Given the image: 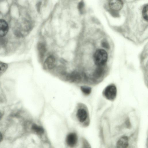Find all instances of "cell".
I'll use <instances>...</instances> for the list:
<instances>
[{
	"label": "cell",
	"instance_id": "1",
	"mask_svg": "<svg viewBox=\"0 0 148 148\" xmlns=\"http://www.w3.org/2000/svg\"><path fill=\"white\" fill-rule=\"evenodd\" d=\"M108 59L107 52L104 49H100L97 50L93 56L95 64L97 66H103L106 63Z\"/></svg>",
	"mask_w": 148,
	"mask_h": 148
},
{
	"label": "cell",
	"instance_id": "2",
	"mask_svg": "<svg viewBox=\"0 0 148 148\" xmlns=\"http://www.w3.org/2000/svg\"><path fill=\"white\" fill-rule=\"evenodd\" d=\"M103 93L106 99L110 101H113L116 96V87L114 84L109 85L104 89Z\"/></svg>",
	"mask_w": 148,
	"mask_h": 148
},
{
	"label": "cell",
	"instance_id": "3",
	"mask_svg": "<svg viewBox=\"0 0 148 148\" xmlns=\"http://www.w3.org/2000/svg\"><path fill=\"white\" fill-rule=\"evenodd\" d=\"M66 144L71 148L74 147L77 143V137L75 133H71L66 136Z\"/></svg>",
	"mask_w": 148,
	"mask_h": 148
},
{
	"label": "cell",
	"instance_id": "4",
	"mask_svg": "<svg viewBox=\"0 0 148 148\" xmlns=\"http://www.w3.org/2000/svg\"><path fill=\"white\" fill-rule=\"evenodd\" d=\"M129 141V139L127 136H124L121 137L116 142V148H128Z\"/></svg>",
	"mask_w": 148,
	"mask_h": 148
},
{
	"label": "cell",
	"instance_id": "5",
	"mask_svg": "<svg viewBox=\"0 0 148 148\" xmlns=\"http://www.w3.org/2000/svg\"><path fill=\"white\" fill-rule=\"evenodd\" d=\"M108 4L111 9L116 11L121 10L123 6V2L121 0H110Z\"/></svg>",
	"mask_w": 148,
	"mask_h": 148
},
{
	"label": "cell",
	"instance_id": "6",
	"mask_svg": "<svg viewBox=\"0 0 148 148\" xmlns=\"http://www.w3.org/2000/svg\"><path fill=\"white\" fill-rule=\"evenodd\" d=\"M8 29L7 22L3 19H0V37L4 36L8 33Z\"/></svg>",
	"mask_w": 148,
	"mask_h": 148
},
{
	"label": "cell",
	"instance_id": "7",
	"mask_svg": "<svg viewBox=\"0 0 148 148\" xmlns=\"http://www.w3.org/2000/svg\"><path fill=\"white\" fill-rule=\"evenodd\" d=\"M76 116L79 121L81 123L84 122L88 116L86 111L83 108H80L78 110Z\"/></svg>",
	"mask_w": 148,
	"mask_h": 148
},
{
	"label": "cell",
	"instance_id": "8",
	"mask_svg": "<svg viewBox=\"0 0 148 148\" xmlns=\"http://www.w3.org/2000/svg\"><path fill=\"white\" fill-rule=\"evenodd\" d=\"M56 63V59L52 56L48 57L45 61L44 66L45 68L51 69L53 68Z\"/></svg>",
	"mask_w": 148,
	"mask_h": 148
},
{
	"label": "cell",
	"instance_id": "9",
	"mask_svg": "<svg viewBox=\"0 0 148 148\" xmlns=\"http://www.w3.org/2000/svg\"><path fill=\"white\" fill-rule=\"evenodd\" d=\"M68 78L71 82H79L81 79L80 74L76 71L72 73L68 76Z\"/></svg>",
	"mask_w": 148,
	"mask_h": 148
},
{
	"label": "cell",
	"instance_id": "10",
	"mask_svg": "<svg viewBox=\"0 0 148 148\" xmlns=\"http://www.w3.org/2000/svg\"><path fill=\"white\" fill-rule=\"evenodd\" d=\"M104 66H98L93 73V76L97 78H99L103 74L104 72Z\"/></svg>",
	"mask_w": 148,
	"mask_h": 148
},
{
	"label": "cell",
	"instance_id": "11",
	"mask_svg": "<svg viewBox=\"0 0 148 148\" xmlns=\"http://www.w3.org/2000/svg\"><path fill=\"white\" fill-rule=\"evenodd\" d=\"M38 53L40 57H43L45 53L46 49L45 45L42 43H39L37 46Z\"/></svg>",
	"mask_w": 148,
	"mask_h": 148
},
{
	"label": "cell",
	"instance_id": "12",
	"mask_svg": "<svg viewBox=\"0 0 148 148\" xmlns=\"http://www.w3.org/2000/svg\"><path fill=\"white\" fill-rule=\"evenodd\" d=\"M32 129L34 132L38 134H42L44 132V130L42 127L36 124L32 125Z\"/></svg>",
	"mask_w": 148,
	"mask_h": 148
},
{
	"label": "cell",
	"instance_id": "13",
	"mask_svg": "<svg viewBox=\"0 0 148 148\" xmlns=\"http://www.w3.org/2000/svg\"><path fill=\"white\" fill-rule=\"evenodd\" d=\"M8 68L6 63L0 61V77L6 71Z\"/></svg>",
	"mask_w": 148,
	"mask_h": 148
},
{
	"label": "cell",
	"instance_id": "14",
	"mask_svg": "<svg viewBox=\"0 0 148 148\" xmlns=\"http://www.w3.org/2000/svg\"><path fill=\"white\" fill-rule=\"evenodd\" d=\"M81 90L82 92L86 95H88L92 91V89L90 87L83 86L81 87Z\"/></svg>",
	"mask_w": 148,
	"mask_h": 148
},
{
	"label": "cell",
	"instance_id": "15",
	"mask_svg": "<svg viewBox=\"0 0 148 148\" xmlns=\"http://www.w3.org/2000/svg\"><path fill=\"white\" fill-rule=\"evenodd\" d=\"M148 5L147 4L144 7L142 10L143 17L144 19L147 21H148Z\"/></svg>",
	"mask_w": 148,
	"mask_h": 148
},
{
	"label": "cell",
	"instance_id": "16",
	"mask_svg": "<svg viewBox=\"0 0 148 148\" xmlns=\"http://www.w3.org/2000/svg\"><path fill=\"white\" fill-rule=\"evenodd\" d=\"M84 7V3L82 1L79 2L78 5V9L80 12H82Z\"/></svg>",
	"mask_w": 148,
	"mask_h": 148
},
{
	"label": "cell",
	"instance_id": "17",
	"mask_svg": "<svg viewBox=\"0 0 148 148\" xmlns=\"http://www.w3.org/2000/svg\"><path fill=\"white\" fill-rule=\"evenodd\" d=\"M102 45L104 47H106V48H107L108 47V43L105 42V41H104L103 42H102Z\"/></svg>",
	"mask_w": 148,
	"mask_h": 148
},
{
	"label": "cell",
	"instance_id": "18",
	"mask_svg": "<svg viewBox=\"0 0 148 148\" xmlns=\"http://www.w3.org/2000/svg\"><path fill=\"white\" fill-rule=\"evenodd\" d=\"M2 137H3V136H2V134L1 133V132L0 131V143L2 140Z\"/></svg>",
	"mask_w": 148,
	"mask_h": 148
},
{
	"label": "cell",
	"instance_id": "19",
	"mask_svg": "<svg viewBox=\"0 0 148 148\" xmlns=\"http://www.w3.org/2000/svg\"><path fill=\"white\" fill-rule=\"evenodd\" d=\"M40 3H38V5H37V7H38V11H39V10H40Z\"/></svg>",
	"mask_w": 148,
	"mask_h": 148
},
{
	"label": "cell",
	"instance_id": "20",
	"mask_svg": "<svg viewBox=\"0 0 148 148\" xmlns=\"http://www.w3.org/2000/svg\"><path fill=\"white\" fill-rule=\"evenodd\" d=\"M3 114L2 112L0 111V121L2 119L3 116Z\"/></svg>",
	"mask_w": 148,
	"mask_h": 148
},
{
	"label": "cell",
	"instance_id": "21",
	"mask_svg": "<svg viewBox=\"0 0 148 148\" xmlns=\"http://www.w3.org/2000/svg\"><path fill=\"white\" fill-rule=\"evenodd\" d=\"M86 148H90V147L88 145H87V147Z\"/></svg>",
	"mask_w": 148,
	"mask_h": 148
}]
</instances>
